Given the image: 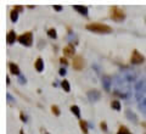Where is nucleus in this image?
Returning a JSON list of instances; mask_svg holds the SVG:
<instances>
[{
  "label": "nucleus",
  "mask_w": 146,
  "mask_h": 134,
  "mask_svg": "<svg viewBox=\"0 0 146 134\" xmlns=\"http://www.w3.org/2000/svg\"><path fill=\"white\" fill-rule=\"evenodd\" d=\"M10 18H11L12 22H16L17 20H18V12L15 11V10H12L11 14H10Z\"/></svg>",
  "instance_id": "2eb2a0df"
},
{
  "label": "nucleus",
  "mask_w": 146,
  "mask_h": 134,
  "mask_svg": "<svg viewBox=\"0 0 146 134\" xmlns=\"http://www.w3.org/2000/svg\"><path fill=\"white\" fill-rule=\"evenodd\" d=\"M54 9H55V10H56V11H61V10H62V7H61V6H59V5L54 6Z\"/></svg>",
  "instance_id": "4be33fe9"
},
{
  "label": "nucleus",
  "mask_w": 146,
  "mask_h": 134,
  "mask_svg": "<svg viewBox=\"0 0 146 134\" xmlns=\"http://www.w3.org/2000/svg\"><path fill=\"white\" fill-rule=\"evenodd\" d=\"M16 38H17V35H16V33H15V31H10V32L7 33V35H6V42H7L9 44H13V43L16 42Z\"/></svg>",
  "instance_id": "0eeeda50"
},
{
  "label": "nucleus",
  "mask_w": 146,
  "mask_h": 134,
  "mask_svg": "<svg viewBox=\"0 0 146 134\" xmlns=\"http://www.w3.org/2000/svg\"><path fill=\"white\" fill-rule=\"evenodd\" d=\"M21 119H22V122H26V117H24L23 112H21Z\"/></svg>",
  "instance_id": "b1692460"
},
{
  "label": "nucleus",
  "mask_w": 146,
  "mask_h": 134,
  "mask_svg": "<svg viewBox=\"0 0 146 134\" xmlns=\"http://www.w3.org/2000/svg\"><path fill=\"white\" fill-rule=\"evenodd\" d=\"M100 127H101V129L104 130V132H108V129H107V124H106V122H101V123H100Z\"/></svg>",
  "instance_id": "6ab92c4d"
},
{
  "label": "nucleus",
  "mask_w": 146,
  "mask_h": 134,
  "mask_svg": "<svg viewBox=\"0 0 146 134\" xmlns=\"http://www.w3.org/2000/svg\"><path fill=\"white\" fill-rule=\"evenodd\" d=\"M86 29L94 32V33H111L112 32V28L110 27V26L100 23V22H94V23L86 24Z\"/></svg>",
  "instance_id": "f257e3e1"
},
{
  "label": "nucleus",
  "mask_w": 146,
  "mask_h": 134,
  "mask_svg": "<svg viewBox=\"0 0 146 134\" xmlns=\"http://www.w3.org/2000/svg\"><path fill=\"white\" fill-rule=\"evenodd\" d=\"M74 52H76V50H74V46H73L72 44H68L67 46H65V49H63V54H65V56H67V57L74 56Z\"/></svg>",
  "instance_id": "423d86ee"
},
{
  "label": "nucleus",
  "mask_w": 146,
  "mask_h": 134,
  "mask_svg": "<svg viewBox=\"0 0 146 134\" xmlns=\"http://www.w3.org/2000/svg\"><path fill=\"white\" fill-rule=\"evenodd\" d=\"M34 67H35V70H37L38 72H41V71L44 70V62H43V59H41V57H38V59L35 60Z\"/></svg>",
  "instance_id": "6e6552de"
},
{
  "label": "nucleus",
  "mask_w": 146,
  "mask_h": 134,
  "mask_svg": "<svg viewBox=\"0 0 146 134\" xmlns=\"http://www.w3.org/2000/svg\"><path fill=\"white\" fill-rule=\"evenodd\" d=\"M48 35H49L50 38H52V39H56V37H57L56 29H55V28H50V29L48 31Z\"/></svg>",
  "instance_id": "4468645a"
},
{
  "label": "nucleus",
  "mask_w": 146,
  "mask_h": 134,
  "mask_svg": "<svg viewBox=\"0 0 146 134\" xmlns=\"http://www.w3.org/2000/svg\"><path fill=\"white\" fill-rule=\"evenodd\" d=\"M73 9H74L76 11H78L79 14H82V15H84V16H86V15H88V7H85V6H79V5H76V6H73Z\"/></svg>",
  "instance_id": "9d476101"
},
{
  "label": "nucleus",
  "mask_w": 146,
  "mask_h": 134,
  "mask_svg": "<svg viewBox=\"0 0 146 134\" xmlns=\"http://www.w3.org/2000/svg\"><path fill=\"white\" fill-rule=\"evenodd\" d=\"M130 61H132L133 65H140V63H142V62L145 61V57L141 55L136 49H134L133 52H132V59H130Z\"/></svg>",
  "instance_id": "20e7f679"
},
{
  "label": "nucleus",
  "mask_w": 146,
  "mask_h": 134,
  "mask_svg": "<svg viewBox=\"0 0 146 134\" xmlns=\"http://www.w3.org/2000/svg\"><path fill=\"white\" fill-rule=\"evenodd\" d=\"M73 68L74 70H77V71H82L85 66V62H84V59L82 57V56H76L74 59H73Z\"/></svg>",
  "instance_id": "39448f33"
},
{
  "label": "nucleus",
  "mask_w": 146,
  "mask_h": 134,
  "mask_svg": "<svg viewBox=\"0 0 146 134\" xmlns=\"http://www.w3.org/2000/svg\"><path fill=\"white\" fill-rule=\"evenodd\" d=\"M129 134H130V133H129Z\"/></svg>",
  "instance_id": "cd10ccee"
},
{
  "label": "nucleus",
  "mask_w": 146,
  "mask_h": 134,
  "mask_svg": "<svg viewBox=\"0 0 146 134\" xmlns=\"http://www.w3.org/2000/svg\"><path fill=\"white\" fill-rule=\"evenodd\" d=\"M60 74H61V76H65V74H66V70H65V68H61V70H60Z\"/></svg>",
  "instance_id": "412c9836"
},
{
  "label": "nucleus",
  "mask_w": 146,
  "mask_h": 134,
  "mask_svg": "<svg viewBox=\"0 0 146 134\" xmlns=\"http://www.w3.org/2000/svg\"><path fill=\"white\" fill-rule=\"evenodd\" d=\"M17 40L22 45L32 46V44H33V34H32V32H24V33L21 34V35L17 38Z\"/></svg>",
  "instance_id": "7ed1b4c3"
},
{
  "label": "nucleus",
  "mask_w": 146,
  "mask_h": 134,
  "mask_svg": "<svg viewBox=\"0 0 146 134\" xmlns=\"http://www.w3.org/2000/svg\"><path fill=\"white\" fill-rule=\"evenodd\" d=\"M61 87L63 88V89H65V91H66V93H69V90H71V87H69V83H68V81H66V79H65V81H62V82H61Z\"/></svg>",
  "instance_id": "f8f14e48"
},
{
  "label": "nucleus",
  "mask_w": 146,
  "mask_h": 134,
  "mask_svg": "<svg viewBox=\"0 0 146 134\" xmlns=\"http://www.w3.org/2000/svg\"><path fill=\"white\" fill-rule=\"evenodd\" d=\"M13 10L17 11V12H21L23 10V7H22V6H13Z\"/></svg>",
  "instance_id": "aec40b11"
},
{
  "label": "nucleus",
  "mask_w": 146,
  "mask_h": 134,
  "mask_svg": "<svg viewBox=\"0 0 146 134\" xmlns=\"http://www.w3.org/2000/svg\"><path fill=\"white\" fill-rule=\"evenodd\" d=\"M71 111H72L77 117H80V110H79V107L77 106V105H72V106H71Z\"/></svg>",
  "instance_id": "ddd939ff"
},
{
  "label": "nucleus",
  "mask_w": 146,
  "mask_h": 134,
  "mask_svg": "<svg viewBox=\"0 0 146 134\" xmlns=\"http://www.w3.org/2000/svg\"><path fill=\"white\" fill-rule=\"evenodd\" d=\"M9 68H10L11 74H15V76H18V74H20V68H18V66H17L16 63L10 62V63H9Z\"/></svg>",
  "instance_id": "1a4fd4ad"
},
{
  "label": "nucleus",
  "mask_w": 146,
  "mask_h": 134,
  "mask_svg": "<svg viewBox=\"0 0 146 134\" xmlns=\"http://www.w3.org/2000/svg\"><path fill=\"white\" fill-rule=\"evenodd\" d=\"M111 106L114 109V110H117V111H119L121 110V102L117 100H113L112 102H111Z\"/></svg>",
  "instance_id": "f3484780"
},
{
  "label": "nucleus",
  "mask_w": 146,
  "mask_h": 134,
  "mask_svg": "<svg viewBox=\"0 0 146 134\" xmlns=\"http://www.w3.org/2000/svg\"><path fill=\"white\" fill-rule=\"evenodd\" d=\"M6 83H7V84L10 83V78H9V77H6Z\"/></svg>",
  "instance_id": "393cba45"
},
{
  "label": "nucleus",
  "mask_w": 146,
  "mask_h": 134,
  "mask_svg": "<svg viewBox=\"0 0 146 134\" xmlns=\"http://www.w3.org/2000/svg\"><path fill=\"white\" fill-rule=\"evenodd\" d=\"M51 111H52V113H54L55 116H60V113H61V111H60V109H59L57 105H52V106H51Z\"/></svg>",
  "instance_id": "dca6fc26"
},
{
  "label": "nucleus",
  "mask_w": 146,
  "mask_h": 134,
  "mask_svg": "<svg viewBox=\"0 0 146 134\" xmlns=\"http://www.w3.org/2000/svg\"><path fill=\"white\" fill-rule=\"evenodd\" d=\"M20 134H24V132H23V129H21V130H20Z\"/></svg>",
  "instance_id": "a878e982"
},
{
  "label": "nucleus",
  "mask_w": 146,
  "mask_h": 134,
  "mask_svg": "<svg viewBox=\"0 0 146 134\" xmlns=\"http://www.w3.org/2000/svg\"><path fill=\"white\" fill-rule=\"evenodd\" d=\"M117 134H129V130H128V128L125 126H121Z\"/></svg>",
  "instance_id": "a211bd4d"
},
{
  "label": "nucleus",
  "mask_w": 146,
  "mask_h": 134,
  "mask_svg": "<svg viewBox=\"0 0 146 134\" xmlns=\"http://www.w3.org/2000/svg\"><path fill=\"white\" fill-rule=\"evenodd\" d=\"M79 126H80V128H82V130H83V133L88 134V124H86V122H85V121H83V119H79Z\"/></svg>",
  "instance_id": "9b49d317"
},
{
  "label": "nucleus",
  "mask_w": 146,
  "mask_h": 134,
  "mask_svg": "<svg viewBox=\"0 0 146 134\" xmlns=\"http://www.w3.org/2000/svg\"><path fill=\"white\" fill-rule=\"evenodd\" d=\"M141 124H142V126H144V127H145V128H146V123H144V122H142V123H141Z\"/></svg>",
  "instance_id": "bb28decb"
},
{
  "label": "nucleus",
  "mask_w": 146,
  "mask_h": 134,
  "mask_svg": "<svg viewBox=\"0 0 146 134\" xmlns=\"http://www.w3.org/2000/svg\"><path fill=\"white\" fill-rule=\"evenodd\" d=\"M60 62H61V63H65V65H67V60H66V59H63V57L60 59Z\"/></svg>",
  "instance_id": "5701e85b"
},
{
  "label": "nucleus",
  "mask_w": 146,
  "mask_h": 134,
  "mask_svg": "<svg viewBox=\"0 0 146 134\" xmlns=\"http://www.w3.org/2000/svg\"><path fill=\"white\" fill-rule=\"evenodd\" d=\"M110 18L113 20V21L121 22V21H123L124 18H125V14H124V11L121 9V7H118V6H112V7L110 9Z\"/></svg>",
  "instance_id": "f03ea898"
}]
</instances>
